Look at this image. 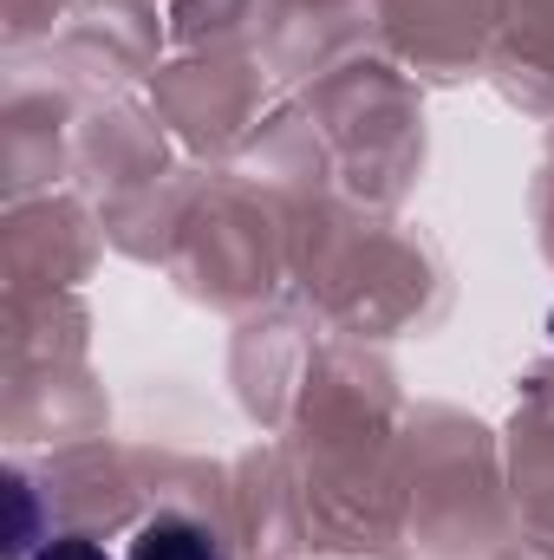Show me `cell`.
Masks as SVG:
<instances>
[{
    "label": "cell",
    "instance_id": "1",
    "mask_svg": "<svg viewBox=\"0 0 554 560\" xmlns=\"http://www.w3.org/2000/svg\"><path fill=\"white\" fill-rule=\"evenodd\" d=\"M125 560H222V548H216V535H209L203 522H189V515H157V522L138 528V541H131Z\"/></svg>",
    "mask_w": 554,
    "mask_h": 560
},
{
    "label": "cell",
    "instance_id": "2",
    "mask_svg": "<svg viewBox=\"0 0 554 560\" xmlns=\"http://www.w3.org/2000/svg\"><path fill=\"white\" fill-rule=\"evenodd\" d=\"M33 548V482L13 476V535H7V555H26Z\"/></svg>",
    "mask_w": 554,
    "mask_h": 560
},
{
    "label": "cell",
    "instance_id": "3",
    "mask_svg": "<svg viewBox=\"0 0 554 560\" xmlns=\"http://www.w3.org/2000/svg\"><path fill=\"white\" fill-rule=\"evenodd\" d=\"M33 560H112V555L99 541H85V535H59V541H46Z\"/></svg>",
    "mask_w": 554,
    "mask_h": 560
}]
</instances>
